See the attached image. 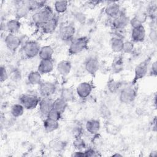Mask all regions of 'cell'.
Here are the masks:
<instances>
[{"mask_svg": "<svg viewBox=\"0 0 157 157\" xmlns=\"http://www.w3.org/2000/svg\"><path fill=\"white\" fill-rule=\"evenodd\" d=\"M31 11L29 1H18L15 11V18L18 20L23 18L27 16Z\"/></svg>", "mask_w": 157, "mask_h": 157, "instance_id": "cell-11", "label": "cell"}, {"mask_svg": "<svg viewBox=\"0 0 157 157\" xmlns=\"http://www.w3.org/2000/svg\"><path fill=\"white\" fill-rule=\"evenodd\" d=\"M24 110L25 107L21 104H15L11 107L10 113L12 117H13L14 118H18L21 117L23 114Z\"/></svg>", "mask_w": 157, "mask_h": 157, "instance_id": "cell-28", "label": "cell"}, {"mask_svg": "<svg viewBox=\"0 0 157 157\" xmlns=\"http://www.w3.org/2000/svg\"><path fill=\"white\" fill-rule=\"evenodd\" d=\"M104 11L105 13L111 19L115 18L121 12L120 6L115 2H111L108 4Z\"/></svg>", "mask_w": 157, "mask_h": 157, "instance_id": "cell-16", "label": "cell"}, {"mask_svg": "<svg viewBox=\"0 0 157 157\" xmlns=\"http://www.w3.org/2000/svg\"><path fill=\"white\" fill-rule=\"evenodd\" d=\"M89 39L86 36H81L73 39L68 48V53L71 55H77L88 48Z\"/></svg>", "mask_w": 157, "mask_h": 157, "instance_id": "cell-2", "label": "cell"}, {"mask_svg": "<svg viewBox=\"0 0 157 157\" xmlns=\"http://www.w3.org/2000/svg\"><path fill=\"white\" fill-rule=\"evenodd\" d=\"M53 53V48L50 45H44L40 47L38 56L40 60L52 59Z\"/></svg>", "mask_w": 157, "mask_h": 157, "instance_id": "cell-23", "label": "cell"}, {"mask_svg": "<svg viewBox=\"0 0 157 157\" xmlns=\"http://www.w3.org/2000/svg\"><path fill=\"white\" fill-rule=\"evenodd\" d=\"M72 144L74 148L78 151H82L85 149L86 147L85 140L81 137H74Z\"/></svg>", "mask_w": 157, "mask_h": 157, "instance_id": "cell-32", "label": "cell"}, {"mask_svg": "<svg viewBox=\"0 0 157 157\" xmlns=\"http://www.w3.org/2000/svg\"><path fill=\"white\" fill-rule=\"evenodd\" d=\"M146 31L144 25L136 28H132L131 33V41L134 42H142L145 40Z\"/></svg>", "mask_w": 157, "mask_h": 157, "instance_id": "cell-15", "label": "cell"}, {"mask_svg": "<svg viewBox=\"0 0 157 157\" xmlns=\"http://www.w3.org/2000/svg\"><path fill=\"white\" fill-rule=\"evenodd\" d=\"M58 25V18L57 17L54 15L53 18H52L47 22L44 23L41 27V30L43 33L48 34H52L53 33Z\"/></svg>", "mask_w": 157, "mask_h": 157, "instance_id": "cell-17", "label": "cell"}, {"mask_svg": "<svg viewBox=\"0 0 157 157\" xmlns=\"http://www.w3.org/2000/svg\"><path fill=\"white\" fill-rule=\"evenodd\" d=\"M134 49V44L131 40L124 41L122 52L124 53H131Z\"/></svg>", "mask_w": 157, "mask_h": 157, "instance_id": "cell-35", "label": "cell"}, {"mask_svg": "<svg viewBox=\"0 0 157 157\" xmlns=\"http://www.w3.org/2000/svg\"><path fill=\"white\" fill-rule=\"evenodd\" d=\"M72 69V64L69 60H61L56 65V70L58 72L63 75L66 76L68 75Z\"/></svg>", "mask_w": 157, "mask_h": 157, "instance_id": "cell-19", "label": "cell"}, {"mask_svg": "<svg viewBox=\"0 0 157 157\" xmlns=\"http://www.w3.org/2000/svg\"><path fill=\"white\" fill-rule=\"evenodd\" d=\"M68 7V2L67 1H56L54 2L55 10L58 13H64Z\"/></svg>", "mask_w": 157, "mask_h": 157, "instance_id": "cell-30", "label": "cell"}, {"mask_svg": "<svg viewBox=\"0 0 157 157\" xmlns=\"http://www.w3.org/2000/svg\"><path fill=\"white\" fill-rule=\"evenodd\" d=\"M112 156H121V155H120V154H117H117L113 155Z\"/></svg>", "mask_w": 157, "mask_h": 157, "instance_id": "cell-43", "label": "cell"}, {"mask_svg": "<svg viewBox=\"0 0 157 157\" xmlns=\"http://www.w3.org/2000/svg\"><path fill=\"white\" fill-rule=\"evenodd\" d=\"M9 78V74L7 71L6 70L4 66H1V75H0V80L1 82H4L6 81Z\"/></svg>", "mask_w": 157, "mask_h": 157, "instance_id": "cell-38", "label": "cell"}, {"mask_svg": "<svg viewBox=\"0 0 157 157\" xmlns=\"http://www.w3.org/2000/svg\"><path fill=\"white\" fill-rule=\"evenodd\" d=\"M59 124L58 121L53 120L47 117L43 122L44 128L47 132H52L56 131L59 128Z\"/></svg>", "mask_w": 157, "mask_h": 157, "instance_id": "cell-25", "label": "cell"}, {"mask_svg": "<svg viewBox=\"0 0 157 157\" xmlns=\"http://www.w3.org/2000/svg\"><path fill=\"white\" fill-rule=\"evenodd\" d=\"M27 80L32 85H39L42 82L41 74L38 71H31L27 76Z\"/></svg>", "mask_w": 157, "mask_h": 157, "instance_id": "cell-24", "label": "cell"}, {"mask_svg": "<svg viewBox=\"0 0 157 157\" xmlns=\"http://www.w3.org/2000/svg\"><path fill=\"white\" fill-rule=\"evenodd\" d=\"M49 146L51 149H52L55 151H60L63 150L66 147V142L64 141L55 139L50 141L49 144Z\"/></svg>", "mask_w": 157, "mask_h": 157, "instance_id": "cell-29", "label": "cell"}, {"mask_svg": "<svg viewBox=\"0 0 157 157\" xmlns=\"http://www.w3.org/2000/svg\"><path fill=\"white\" fill-rule=\"evenodd\" d=\"M137 96V90L131 86H126L122 88L120 92L119 99L121 102L129 104L133 102Z\"/></svg>", "mask_w": 157, "mask_h": 157, "instance_id": "cell-6", "label": "cell"}, {"mask_svg": "<svg viewBox=\"0 0 157 157\" xmlns=\"http://www.w3.org/2000/svg\"><path fill=\"white\" fill-rule=\"evenodd\" d=\"M147 17H150L152 20H155L156 17V4L150 5L147 9V12H145Z\"/></svg>", "mask_w": 157, "mask_h": 157, "instance_id": "cell-34", "label": "cell"}, {"mask_svg": "<svg viewBox=\"0 0 157 157\" xmlns=\"http://www.w3.org/2000/svg\"><path fill=\"white\" fill-rule=\"evenodd\" d=\"M124 40L123 39L113 36L110 40V47L112 50L115 53H120L122 52L123 47Z\"/></svg>", "mask_w": 157, "mask_h": 157, "instance_id": "cell-21", "label": "cell"}, {"mask_svg": "<svg viewBox=\"0 0 157 157\" xmlns=\"http://www.w3.org/2000/svg\"><path fill=\"white\" fill-rule=\"evenodd\" d=\"M107 88L110 93H115L121 88V83L114 80H110L107 82Z\"/></svg>", "mask_w": 157, "mask_h": 157, "instance_id": "cell-33", "label": "cell"}, {"mask_svg": "<svg viewBox=\"0 0 157 157\" xmlns=\"http://www.w3.org/2000/svg\"><path fill=\"white\" fill-rule=\"evenodd\" d=\"M129 23V18L121 11V12L117 17L112 19L111 26L115 31L124 30Z\"/></svg>", "mask_w": 157, "mask_h": 157, "instance_id": "cell-7", "label": "cell"}, {"mask_svg": "<svg viewBox=\"0 0 157 157\" xmlns=\"http://www.w3.org/2000/svg\"><path fill=\"white\" fill-rule=\"evenodd\" d=\"M67 107V102L62 98H58L53 100V108L59 111L61 113H64Z\"/></svg>", "mask_w": 157, "mask_h": 157, "instance_id": "cell-27", "label": "cell"}, {"mask_svg": "<svg viewBox=\"0 0 157 157\" xmlns=\"http://www.w3.org/2000/svg\"><path fill=\"white\" fill-rule=\"evenodd\" d=\"M100 128V121L96 119H91L88 120L85 124V128L86 131L93 135L97 134L99 132Z\"/></svg>", "mask_w": 157, "mask_h": 157, "instance_id": "cell-22", "label": "cell"}, {"mask_svg": "<svg viewBox=\"0 0 157 157\" xmlns=\"http://www.w3.org/2000/svg\"><path fill=\"white\" fill-rule=\"evenodd\" d=\"M124 62L123 58L121 56H117L113 61L111 69L114 74H119L123 70Z\"/></svg>", "mask_w": 157, "mask_h": 157, "instance_id": "cell-26", "label": "cell"}, {"mask_svg": "<svg viewBox=\"0 0 157 157\" xmlns=\"http://www.w3.org/2000/svg\"><path fill=\"white\" fill-rule=\"evenodd\" d=\"M75 33V27L71 24H66L60 27L59 30V36L62 40L69 42L73 40Z\"/></svg>", "mask_w": 157, "mask_h": 157, "instance_id": "cell-9", "label": "cell"}, {"mask_svg": "<svg viewBox=\"0 0 157 157\" xmlns=\"http://www.w3.org/2000/svg\"><path fill=\"white\" fill-rule=\"evenodd\" d=\"M40 100V99L37 95L33 94H25L20 97V103L28 110L36 108L39 105Z\"/></svg>", "mask_w": 157, "mask_h": 157, "instance_id": "cell-5", "label": "cell"}, {"mask_svg": "<svg viewBox=\"0 0 157 157\" xmlns=\"http://www.w3.org/2000/svg\"><path fill=\"white\" fill-rule=\"evenodd\" d=\"M149 69L150 75L152 76H156L157 74V63L156 61L151 63V65Z\"/></svg>", "mask_w": 157, "mask_h": 157, "instance_id": "cell-40", "label": "cell"}, {"mask_svg": "<svg viewBox=\"0 0 157 157\" xmlns=\"http://www.w3.org/2000/svg\"><path fill=\"white\" fill-rule=\"evenodd\" d=\"M61 115H62V113L61 112H59V111L53 108L48 113L47 118H48L55 121H59L61 118Z\"/></svg>", "mask_w": 157, "mask_h": 157, "instance_id": "cell-36", "label": "cell"}, {"mask_svg": "<svg viewBox=\"0 0 157 157\" xmlns=\"http://www.w3.org/2000/svg\"><path fill=\"white\" fill-rule=\"evenodd\" d=\"M129 24L132 28H136L143 25L142 22L135 15L131 20H129Z\"/></svg>", "mask_w": 157, "mask_h": 157, "instance_id": "cell-37", "label": "cell"}, {"mask_svg": "<svg viewBox=\"0 0 157 157\" xmlns=\"http://www.w3.org/2000/svg\"><path fill=\"white\" fill-rule=\"evenodd\" d=\"M150 63V58H148L145 60L139 63L135 67L134 77L132 81L131 85H134L139 80L144 78L149 69V64Z\"/></svg>", "mask_w": 157, "mask_h": 157, "instance_id": "cell-3", "label": "cell"}, {"mask_svg": "<svg viewBox=\"0 0 157 157\" xmlns=\"http://www.w3.org/2000/svg\"><path fill=\"white\" fill-rule=\"evenodd\" d=\"M84 156H99L98 152L92 148H89L85 150L84 151Z\"/></svg>", "mask_w": 157, "mask_h": 157, "instance_id": "cell-39", "label": "cell"}, {"mask_svg": "<svg viewBox=\"0 0 157 157\" xmlns=\"http://www.w3.org/2000/svg\"><path fill=\"white\" fill-rule=\"evenodd\" d=\"M60 98L64 99L67 102L74 101L75 96L73 91L70 88H64L61 92Z\"/></svg>", "mask_w": 157, "mask_h": 157, "instance_id": "cell-31", "label": "cell"}, {"mask_svg": "<svg viewBox=\"0 0 157 157\" xmlns=\"http://www.w3.org/2000/svg\"><path fill=\"white\" fill-rule=\"evenodd\" d=\"M85 69L90 75H95L99 69L98 59L93 56L87 58L85 62Z\"/></svg>", "mask_w": 157, "mask_h": 157, "instance_id": "cell-13", "label": "cell"}, {"mask_svg": "<svg viewBox=\"0 0 157 157\" xmlns=\"http://www.w3.org/2000/svg\"><path fill=\"white\" fill-rule=\"evenodd\" d=\"M39 93L42 98H50L56 91V86L55 83L50 81L42 82L39 85Z\"/></svg>", "mask_w": 157, "mask_h": 157, "instance_id": "cell-8", "label": "cell"}, {"mask_svg": "<svg viewBox=\"0 0 157 157\" xmlns=\"http://www.w3.org/2000/svg\"><path fill=\"white\" fill-rule=\"evenodd\" d=\"M53 17L54 13L53 10L50 6L46 5L41 9L35 11L31 16V20L36 26L40 28Z\"/></svg>", "mask_w": 157, "mask_h": 157, "instance_id": "cell-1", "label": "cell"}, {"mask_svg": "<svg viewBox=\"0 0 157 157\" xmlns=\"http://www.w3.org/2000/svg\"><path fill=\"white\" fill-rule=\"evenodd\" d=\"M40 47L36 40L26 41L23 47V53L25 57L29 59L33 58L39 55Z\"/></svg>", "mask_w": 157, "mask_h": 157, "instance_id": "cell-4", "label": "cell"}, {"mask_svg": "<svg viewBox=\"0 0 157 157\" xmlns=\"http://www.w3.org/2000/svg\"><path fill=\"white\" fill-rule=\"evenodd\" d=\"M4 42L6 47L12 52H15L19 48L21 43L20 37L16 34L10 33L6 36Z\"/></svg>", "mask_w": 157, "mask_h": 157, "instance_id": "cell-10", "label": "cell"}, {"mask_svg": "<svg viewBox=\"0 0 157 157\" xmlns=\"http://www.w3.org/2000/svg\"><path fill=\"white\" fill-rule=\"evenodd\" d=\"M54 68V64L52 59H41L37 67V71L41 74L50 73Z\"/></svg>", "mask_w": 157, "mask_h": 157, "instance_id": "cell-18", "label": "cell"}, {"mask_svg": "<svg viewBox=\"0 0 157 157\" xmlns=\"http://www.w3.org/2000/svg\"><path fill=\"white\" fill-rule=\"evenodd\" d=\"M72 156H80V157H82V156H84V152L83 151H77L75 152H74Z\"/></svg>", "mask_w": 157, "mask_h": 157, "instance_id": "cell-42", "label": "cell"}, {"mask_svg": "<svg viewBox=\"0 0 157 157\" xmlns=\"http://www.w3.org/2000/svg\"><path fill=\"white\" fill-rule=\"evenodd\" d=\"M53 100L50 98H42L39 104V112L44 117H47L49 112L53 109Z\"/></svg>", "mask_w": 157, "mask_h": 157, "instance_id": "cell-14", "label": "cell"}, {"mask_svg": "<svg viewBox=\"0 0 157 157\" xmlns=\"http://www.w3.org/2000/svg\"><path fill=\"white\" fill-rule=\"evenodd\" d=\"M21 28V23L19 20L17 18L11 19L9 20L5 25L6 29L10 34H15L18 32Z\"/></svg>", "mask_w": 157, "mask_h": 157, "instance_id": "cell-20", "label": "cell"}, {"mask_svg": "<svg viewBox=\"0 0 157 157\" xmlns=\"http://www.w3.org/2000/svg\"><path fill=\"white\" fill-rule=\"evenodd\" d=\"M149 36L150 37V39L153 42H155L156 40V28H151V31L149 34Z\"/></svg>", "mask_w": 157, "mask_h": 157, "instance_id": "cell-41", "label": "cell"}, {"mask_svg": "<svg viewBox=\"0 0 157 157\" xmlns=\"http://www.w3.org/2000/svg\"><path fill=\"white\" fill-rule=\"evenodd\" d=\"M93 85L89 82L80 83L76 87V93L81 99L88 98L93 91Z\"/></svg>", "mask_w": 157, "mask_h": 157, "instance_id": "cell-12", "label": "cell"}]
</instances>
